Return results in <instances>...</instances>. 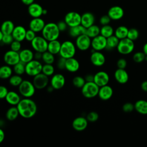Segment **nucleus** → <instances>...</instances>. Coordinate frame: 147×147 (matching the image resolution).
I'll return each mask as SVG.
<instances>
[{
	"label": "nucleus",
	"instance_id": "1",
	"mask_svg": "<svg viewBox=\"0 0 147 147\" xmlns=\"http://www.w3.org/2000/svg\"><path fill=\"white\" fill-rule=\"evenodd\" d=\"M16 106L20 115L25 119L33 117L37 111V105L31 98H23Z\"/></svg>",
	"mask_w": 147,
	"mask_h": 147
},
{
	"label": "nucleus",
	"instance_id": "2",
	"mask_svg": "<svg viewBox=\"0 0 147 147\" xmlns=\"http://www.w3.org/2000/svg\"><path fill=\"white\" fill-rule=\"evenodd\" d=\"M60 34V31L57 27V24L54 22L45 24L42 30L41 31V36L48 41L57 40L59 37Z\"/></svg>",
	"mask_w": 147,
	"mask_h": 147
},
{
	"label": "nucleus",
	"instance_id": "3",
	"mask_svg": "<svg viewBox=\"0 0 147 147\" xmlns=\"http://www.w3.org/2000/svg\"><path fill=\"white\" fill-rule=\"evenodd\" d=\"M76 52V47L75 44L70 40H65L61 44L59 55L60 57L67 59L74 57Z\"/></svg>",
	"mask_w": 147,
	"mask_h": 147
},
{
	"label": "nucleus",
	"instance_id": "4",
	"mask_svg": "<svg viewBox=\"0 0 147 147\" xmlns=\"http://www.w3.org/2000/svg\"><path fill=\"white\" fill-rule=\"evenodd\" d=\"M36 90L33 82L28 80H23L18 87V92L23 98H32L34 95Z\"/></svg>",
	"mask_w": 147,
	"mask_h": 147
},
{
	"label": "nucleus",
	"instance_id": "5",
	"mask_svg": "<svg viewBox=\"0 0 147 147\" xmlns=\"http://www.w3.org/2000/svg\"><path fill=\"white\" fill-rule=\"evenodd\" d=\"M99 89V87L94 82H88L82 87L81 92L84 97L91 99L98 96Z\"/></svg>",
	"mask_w": 147,
	"mask_h": 147
},
{
	"label": "nucleus",
	"instance_id": "6",
	"mask_svg": "<svg viewBox=\"0 0 147 147\" xmlns=\"http://www.w3.org/2000/svg\"><path fill=\"white\" fill-rule=\"evenodd\" d=\"M134 42L127 37L119 40L117 47V51L121 55H129L131 53L134 49Z\"/></svg>",
	"mask_w": 147,
	"mask_h": 147
},
{
	"label": "nucleus",
	"instance_id": "7",
	"mask_svg": "<svg viewBox=\"0 0 147 147\" xmlns=\"http://www.w3.org/2000/svg\"><path fill=\"white\" fill-rule=\"evenodd\" d=\"M42 64L40 60L33 59L25 64V74L31 77L41 73L42 71Z\"/></svg>",
	"mask_w": 147,
	"mask_h": 147
},
{
	"label": "nucleus",
	"instance_id": "8",
	"mask_svg": "<svg viewBox=\"0 0 147 147\" xmlns=\"http://www.w3.org/2000/svg\"><path fill=\"white\" fill-rule=\"evenodd\" d=\"M30 44L34 52L43 53L47 51L48 41L42 36H36Z\"/></svg>",
	"mask_w": 147,
	"mask_h": 147
},
{
	"label": "nucleus",
	"instance_id": "9",
	"mask_svg": "<svg viewBox=\"0 0 147 147\" xmlns=\"http://www.w3.org/2000/svg\"><path fill=\"white\" fill-rule=\"evenodd\" d=\"M75 44L79 50L86 51L91 47V38L86 34H82L76 38Z\"/></svg>",
	"mask_w": 147,
	"mask_h": 147
},
{
	"label": "nucleus",
	"instance_id": "10",
	"mask_svg": "<svg viewBox=\"0 0 147 147\" xmlns=\"http://www.w3.org/2000/svg\"><path fill=\"white\" fill-rule=\"evenodd\" d=\"M49 76L41 72L33 77L32 82L36 89L42 90L47 88L49 83Z\"/></svg>",
	"mask_w": 147,
	"mask_h": 147
},
{
	"label": "nucleus",
	"instance_id": "11",
	"mask_svg": "<svg viewBox=\"0 0 147 147\" xmlns=\"http://www.w3.org/2000/svg\"><path fill=\"white\" fill-rule=\"evenodd\" d=\"M64 21L69 28L81 24V15L76 11H69L64 17Z\"/></svg>",
	"mask_w": 147,
	"mask_h": 147
},
{
	"label": "nucleus",
	"instance_id": "12",
	"mask_svg": "<svg viewBox=\"0 0 147 147\" xmlns=\"http://www.w3.org/2000/svg\"><path fill=\"white\" fill-rule=\"evenodd\" d=\"M3 61L6 64L13 67L20 61L19 52L11 49L6 51L3 55Z\"/></svg>",
	"mask_w": 147,
	"mask_h": 147
},
{
	"label": "nucleus",
	"instance_id": "13",
	"mask_svg": "<svg viewBox=\"0 0 147 147\" xmlns=\"http://www.w3.org/2000/svg\"><path fill=\"white\" fill-rule=\"evenodd\" d=\"M49 83L54 90H60L64 86L65 83V78L61 74H54L50 79Z\"/></svg>",
	"mask_w": 147,
	"mask_h": 147
},
{
	"label": "nucleus",
	"instance_id": "14",
	"mask_svg": "<svg viewBox=\"0 0 147 147\" xmlns=\"http://www.w3.org/2000/svg\"><path fill=\"white\" fill-rule=\"evenodd\" d=\"M90 56V61L92 65L95 67L103 66L106 62V57L101 51H96L92 49Z\"/></svg>",
	"mask_w": 147,
	"mask_h": 147
},
{
	"label": "nucleus",
	"instance_id": "15",
	"mask_svg": "<svg viewBox=\"0 0 147 147\" xmlns=\"http://www.w3.org/2000/svg\"><path fill=\"white\" fill-rule=\"evenodd\" d=\"M107 39L101 34L91 38V48L95 51H101L106 48Z\"/></svg>",
	"mask_w": 147,
	"mask_h": 147
},
{
	"label": "nucleus",
	"instance_id": "16",
	"mask_svg": "<svg viewBox=\"0 0 147 147\" xmlns=\"http://www.w3.org/2000/svg\"><path fill=\"white\" fill-rule=\"evenodd\" d=\"M109 80V75L105 71H100L94 75V82L99 87L108 84Z\"/></svg>",
	"mask_w": 147,
	"mask_h": 147
},
{
	"label": "nucleus",
	"instance_id": "17",
	"mask_svg": "<svg viewBox=\"0 0 147 147\" xmlns=\"http://www.w3.org/2000/svg\"><path fill=\"white\" fill-rule=\"evenodd\" d=\"M88 122V121H87L86 117L80 116L75 118L73 120L72 126L75 130L77 131H82L87 128Z\"/></svg>",
	"mask_w": 147,
	"mask_h": 147
},
{
	"label": "nucleus",
	"instance_id": "18",
	"mask_svg": "<svg viewBox=\"0 0 147 147\" xmlns=\"http://www.w3.org/2000/svg\"><path fill=\"white\" fill-rule=\"evenodd\" d=\"M107 15L111 20H119L124 16V10L123 8L119 6H114L109 9Z\"/></svg>",
	"mask_w": 147,
	"mask_h": 147
},
{
	"label": "nucleus",
	"instance_id": "19",
	"mask_svg": "<svg viewBox=\"0 0 147 147\" xmlns=\"http://www.w3.org/2000/svg\"><path fill=\"white\" fill-rule=\"evenodd\" d=\"M45 25V21L41 17L33 18L29 22V29L34 31V32L39 33L41 32L44 26Z\"/></svg>",
	"mask_w": 147,
	"mask_h": 147
},
{
	"label": "nucleus",
	"instance_id": "20",
	"mask_svg": "<svg viewBox=\"0 0 147 147\" xmlns=\"http://www.w3.org/2000/svg\"><path fill=\"white\" fill-rule=\"evenodd\" d=\"M113 95V90L112 87L108 84L99 87L98 96L102 100H107L110 99Z\"/></svg>",
	"mask_w": 147,
	"mask_h": 147
},
{
	"label": "nucleus",
	"instance_id": "21",
	"mask_svg": "<svg viewBox=\"0 0 147 147\" xmlns=\"http://www.w3.org/2000/svg\"><path fill=\"white\" fill-rule=\"evenodd\" d=\"M43 8L37 3L33 2L28 7V12L32 18L40 17L42 15Z\"/></svg>",
	"mask_w": 147,
	"mask_h": 147
},
{
	"label": "nucleus",
	"instance_id": "22",
	"mask_svg": "<svg viewBox=\"0 0 147 147\" xmlns=\"http://www.w3.org/2000/svg\"><path fill=\"white\" fill-rule=\"evenodd\" d=\"M114 75L115 79L119 84H124L129 80V74L125 69H117L114 72Z\"/></svg>",
	"mask_w": 147,
	"mask_h": 147
},
{
	"label": "nucleus",
	"instance_id": "23",
	"mask_svg": "<svg viewBox=\"0 0 147 147\" xmlns=\"http://www.w3.org/2000/svg\"><path fill=\"white\" fill-rule=\"evenodd\" d=\"M26 32V29L25 28L21 25H17L14 27L11 35L13 36L14 40L22 42L25 40Z\"/></svg>",
	"mask_w": 147,
	"mask_h": 147
},
{
	"label": "nucleus",
	"instance_id": "24",
	"mask_svg": "<svg viewBox=\"0 0 147 147\" xmlns=\"http://www.w3.org/2000/svg\"><path fill=\"white\" fill-rule=\"evenodd\" d=\"M80 68V63L79 61L74 57L66 59L65 69L69 72H76Z\"/></svg>",
	"mask_w": 147,
	"mask_h": 147
},
{
	"label": "nucleus",
	"instance_id": "25",
	"mask_svg": "<svg viewBox=\"0 0 147 147\" xmlns=\"http://www.w3.org/2000/svg\"><path fill=\"white\" fill-rule=\"evenodd\" d=\"M6 102L11 106H17L21 99L19 92L14 91H9L5 99Z\"/></svg>",
	"mask_w": 147,
	"mask_h": 147
},
{
	"label": "nucleus",
	"instance_id": "26",
	"mask_svg": "<svg viewBox=\"0 0 147 147\" xmlns=\"http://www.w3.org/2000/svg\"><path fill=\"white\" fill-rule=\"evenodd\" d=\"M34 53L33 51L28 48L22 49L19 52L20 61L25 64L34 59Z\"/></svg>",
	"mask_w": 147,
	"mask_h": 147
},
{
	"label": "nucleus",
	"instance_id": "27",
	"mask_svg": "<svg viewBox=\"0 0 147 147\" xmlns=\"http://www.w3.org/2000/svg\"><path fill=\"white\" fill-rule=\"evenodd\" d=\"M95 16L90 12H86L81 15V25L87 28L94 24Z\"/></svg>",
	"mask_w": 147,
	"mask_h": 147
},
{
	"label": "nucleus",
	"instance_id": "28",
	"mask_svg": "<svg viewBox=\"0 0 147 147\" xmlns=\"http://www.w3.org/2000/svg\"><path fill=\"white\" fill-rule=\"evenodd\" d=\"M86 28L80 24L75 26L69 28L68 30V34L71 37L76 38V37L82 34H86Z\"/></svg>",
	"mask_w": 147,
	"mask_h": 147
},
{
	"label": "nucleus",
	"instance_id": "29",
	"mask_svg": "<svg viewBox=\"0 0 147 147\" xmlns=\"http://www.w3.org/2000/svg\"><path fill=\"white\" fill-rule=\"evenodd\" d=\"M134 105V110L140 114H147V100L144 99L138 100Z\"/></svg>",
	"mask_w": 147,
	"mask_h": 147
},
{
	"label": "nucleus",
	"instance_id": "30",
	"mask_svg": "<svg viewBox=\"0 0 147 147\" xmlns=\"http://www.w3.org/2000/svg\"><path fill=\"white\" fill-rule=\"evenodd\" d=\"M61 44V43L58 40V39L48 41L47 51L54 55H57L59 53Z\"/></svg>",
	"mask_w": 147,
	"mask_h": 147
},
{
	"label": "nucleus",
	"instance_id": "31",
	"mask_svg": "<svg viewBox=\"0 0 147 147\" xmlns=\"http://www.w3.org/2000/svg\"><path fill=\"white\" fill-rule=\"evenodd\" d=\"M13 68L9 65H3L0 67V79L5 80L9 79L13 75Z\"/></svg>",
	"mask_w": 147,
	"mask_h": 147
},
{
	"label": "nucleus",
	"instance_id": "32",
	"mask_svg": "<svg viewBox=\"0 0 147 147\" xmlns=\"http://www.w3.org/2000/svg\"><path fill=\"white\" fill-rule=\"evenodd\" d=\"M14 27V24L11 21L6 20L2 23L0 29L3 34H10L12 33Z\"/></svg>",
	"mask_w": 147,
	"mask_h": 147
},
{
	"label": "nucleus",
	"instance_id": "33",
	"mask_svg": "<svg viewBox=\"0 0 147 147\" xmlns=\"http://www.w3.org/2000/svg\"><path fill=\"white\" fill-rule=\"evenodd\" d=\"M19 115V111L16 106H12L9 108L5 114L6 118L10 121H13L16 120Z\"/></svg>",
	"mask_w": 147,
	"mask_h": 147
},
{
	"label": "nucleus",
	"instance_id": "34",
	"mask_svg": "<svg viewBox=\"0 0 147 147\" xmlns=\"http://www.w3.org/2000/svg\"><path fill=\"white\" fill-rule=\"evenodd\" d=\"M129 29L123 25L119 26L116 28L114 32V35L119 39L121 40L127 37Z\"/></svg>",
	"mask_w": 147,
	"mask_h": 147
},
{
	"label": "nucleus",
	"instance_id": "35",
	"mask_svg": "<svg viewBox=\"0 0 147 147\" xmlns=\"http://www.w3.org/2000/svg\"><path fill=\"white\" fill-rule=\"evenodd\" d=\"M106 49L107 50H112L114 48H117L118 44L119 43V40L115 36L112 35L110 37L106 38Z\"/></svg>",
	"mask_w": 147,
	"mask_h": 147
},
{
	"label": "nucleus",
	"instance_id": "36",
	"mask_svg": "<svg viewBox=\"0 0 147 147\" xmlns=\"http://www.w3.org/2000/svg\"><path fill=\"white\" fill-rule=\"evenodd\" d=\"M100 28H99L98 25L94 24L86 28V34L91 38H92L100 34Z\"/></svg>",
	"mask_w": 147,
	"mask_h": 147
},
{
	"label": "nucleus",
	"instance_id": "37",
	"mask_svg": "<svg viewBox=\"0 0 147 147\" xmlns=\"http://www.w3.org/2000/svg\"><path fill=\"white\" fill-rule=\"evenodd\" d=\"M114 33V29L111 26H110L109 24V25H103L100 28V34L105 37V38H108L110 37L111 36L113 35Z\"/></svg>",
	"mask_w": 147,
	"mask_h": 147
},
{
	"label": "nucleus",
	"instance_id": "38",
	"mask_svg": "<svg viewBox=\"0 0 147 147\" xmlns=\"http://www.w3.org/2000/svg\"><path fill=\"white\" fill-rule=\"evenodd\" d=\"M41 60L44 64H53L55 61V57L53 54L47 51L42 53Z\"/></svg>",
	"mask_w": 147,
	"mask_h": 147
},
{
	"label": "nucleus",
	"instance_id": "39",
	"mask_svg": "<svg viewBox=\"0 0 147 147\" xmlns=\"http://www.w3.org/2000/svg\"><path fill=\"white\" fill-rule=\"evenodd\" d=\"M25 64L23 62L20 61L16 64L13 66V72L15 74L22 75L25 74Z\"/></svg>",
	"mask_w": 147,
	"mask_h": 147
},
{
	"label": "nucleus",
	"instance_id": "40",
	"mask_svg": "<svg viewBox=\"0 0 147 147\" xmlns=\"http://www.w3.org/2000/svg\"><path fill=\"white\" fill-rule=\"evenodd\" d=\"M23 81V79L21 75L14 74L12 75L9 79L10 85L13 87H18Z\"/></svg>",
	"mask_w": 147,
	"mask_h": 147
},
{
	"label": "nucleus",
	"instance_id": "41",
	"mask_svg": "<svg viewBox=\"0 0 147 147\" xmlns=\"http://www.w3.org/2000/svg\"><path fill=\"white\" fill-rule=\"evenodd\" d=\"M55 67L51 64H44L42 65L41 72L48 76H52L55 74Z\"/></svg>",
	"mask_w": 147,
	"mask_h": 147
},
{
	"label": "nucleus",
	"instance_id": "42",
	"mask_svg": "<svg viewBox=\"0 0 147 147\" xmlns=\"http://www.w3.org/2000/svg\"><path fill=\"white\" fill-rule=\"evenodd\" d=\"M84 78L80 76H76L72 79V84L74 87L78 88H82L86 83Z\"/></svg>",
	"mask_w": 147,
	"mask_h": 147
},
{
	"label": "nucleus",
	"instance_id": "43",
	"mask_svg": "<svg viewBox=\"0 0 147 147\" xmlns=\"http://www.w3.org/2000/svg\"><path fill=\"white\" fill-rule=\"evenodd\" d=\"M139 31L136 28H130L128 30L127 37L130 40L134 41L139 37Z\"/></svg>",
	"mask_w": 147,
	"mask_h": 147
},
{
	"label": "nucleus",
	"instance_id": "44",
	"mask_svg": "<svg viewBox=\"0 0 147 147\" xmlns=\"http://www.w3.org/2000/svg\"><path fill=\"white\" fill-rule=\"evenodd\" d=\"M145 55L143 52H137L133 56V60L137 63H140L145 61Z\"/></svg>",
	"mask_w": 147,
	"mask_h": 147
},
{
	"label": "nucleus",
	"instance_id": "45",
	"mask_svg": "<svg viewBox=\"0 0 147 147\" xmlns=\"http://www.w3.org/2000/svg\"><path fill=\"white\" fill-rule=\"evenodd\" d=\"M10 49L16 52H19L22 49L21 42L17 40H14L10 45Z\"/></svg>",
	"mask_w": 147,
	"mask_h": 147
},
{
	"label": "nucleus",
	"instance_id": "46",
	"mask_svg": "<svg viewBox=\"0 0 147 147\" xmlns=\"http://www.w3.org/2000/svg\"><path fill=\"white\" fill-rule=\"evenodd\" d=\"M86 118L88 122H95L98 121L99 118V114L95 111H91L87 114Z\"/></svg>",
	"mask_w": 147,
	"mask_h": 147
},
{
	"label": "nucleus",
	"instance_id": "47",
	"mask_svg": "<svg viewBox=\"0 0 147 147\" xmlns=\"http://www.w3.org/2000/svg\"><path fill=\"white\" fill-rule=\"evenodd\" d=\"M122 109L125 113H131L134 110V105L130 102H126L123 105Z\"/></svg>",
	"mask_w": 147,
	"mask_h": 147
},
{
	"label": "nucleus",
	"instance_id": "48",
	"mask_svg": "<svg viewBox=\"0 0 147 147\" xmlns=\"http://www.w3.org/2000/svg\"><path fill=\"white\" fill-rule=\"evenodd\" d=\"M14 38L11 34H3L1 42L5 45H10V44L14 41Z\"/></svg>",
	"mask_w": 147,
	"mask_h": 147
},
{
	"label": "nucleus",
	"instance_id": "49",
	"mask_svg": "<svg viewBox=\"0 0 147 147\" xmlns=\"http://www.w3.org/2000/svg\"><path fill=\"white\" fill-rule=\"evenodd\" d=\"M36 33L33 31L32 30L29 29L26 30V34H25V40L28 42H31L36 36Z\"/></svg>",
	"mask_w": 147,
	"mask_h": 147
},
{
	"label": "nucleus",
	"instance_id": "50",
	"mask_svg": "<svg viewBox=\"0 0 147 147\" xmlns=\"http://www.w3.org/2000/svg\"><path fill=\"white\" fill-rule=\"evenodd\" d=\"M65 61H66V59L60 57V58L58 59L57 63H56V66H57V68L60 70L65 69Z\"/></svg>",
	"mask_w": 147,
	"mask_h": 147
},
{
	"label": "nucleus",
	"instance_id": "51",
	"mask_svg": "<svg viewBox=\"0 0 147 147\" xmlns=\"http://www.w3.org/2000/svg\"><path fill=\"white\" fill-rule=\"evenodd\" d=\"M111 18L110 17L106 14V15H103L102 16L100 19H99V22L100 24L103 26V25H109L111 21Z\"/></svg>",
	"mask_w": 147,
	"mask_h": 147
},
{
	"label": "nucleus",
	"instance_id": "52",
	"mask_svg": "<svg viewBox=\"0 0 147 147\" xmlns=\"http://www.w3.org/2000/svg\"><path fill=\"white\" fill-rule=\"evenodd\" d=\"M8 92L9 90L6 86L0 85V99H5Z\"/></svg>",
	"mask_w": 147,
	"mask_h": 147
},
{
	"label": "nucleus",
	"instance_id": "53",
	"mask_svg": "<svg viewBox=\"0 0 147 147\" xmlns=\"http://www.w3.org/2000/svg\"><path fill=\"white\" fill-rule=\"evenodd\" d=\"M117 66L118 68L125 69L127 66V61L124 58H120L117 61Z\"/></svg>",
	"mask_w": 147,
	"mask_h": 147
},
{
	"label": "nucleus",
	"instance_id": "54",
	"mask_svg": "<svg viewBox=\"0 0 147 147\" xmlns=\"http://www.w3.org/2000/svg\"><path fill=\"white\" fill-rule=\"evenodd\" d=\"M57 27L59 29V30L61 32H64L67 30V28L68 27L67 24H66V22L64 21H60L57 23Z\"/></svg>",
	"mask_w": 147,
	"mask_h": 147
},
{
	"label": "nucleus",
	"instance_id": "55",
	"mask_svg": "<svg viewBox=\"0 0 147 147\" xmlns=\"http://www.w3.org/2000/svg\"><path fill=\"white\" fill-rule=\"evenodd\" d=\"M84 79L86 82H94V75L91 74H87L84 76Z\"/></svg>",
	"mask_w": 147,
	"mask_h": 147
},
{
	"label": "nucleus",
	"instance_id": "56",
	"mask_svg": "<svg viewBox=\"0 0 147 147\" xmlns=\"http://www.w3.org/2000/svg\"><path fill=\"white\" fill-rule=\"evenodd\" d=\"M141 88L144 92H147V80H145L141 83Z\"/></svg>",
	"mask_w": 147,
	"mask_h": 147
},
{
	"label": "nucleus",
	"instance_id": "57",
	"mask_svg": "<svg viewBox=\"0 0 147 147\" xmlns=\"http://www.w3.org/2000/svg\"><path fill=\"white\" fill-rule=\"evenodd\" d=\"M42 53L41 52H35L34 55V59L37 60H40L42 59Z\"/></svg>",
	"mask_w": 147,
	"mask_h": 147
},
{
	"label": "nucleus",
	"instance_id": "58",
	"mask_svg": "<svg viewBox=\"0 0 147 147\" xmlns=\"http://www.w3.org/2000/svg\"><path fill=\"white\" fill-rule=\"evenodd\" d=\"M5 137V134L3 130L0 127V144L3 142Z\"/></svg>",
	"mask_w": 147,
	"mask_h": 147
},
{
	"label": "nucleus",
	"instance_id": "59",
	"mask_svg": "<svg viewBox=\"0 0 147 147\" xmlns=\"http://www.w3.org/2000/svg\"><path fill=\"white\" fill-rule=\"evenodd\" d=\"M21 1L24 4L26 5H28V6L32 4L34 1V0H21Z\"/></svg>",
	"mask_w": 147,
	"mask_h": 147
},
{
	"label": "nucleus",
	"instance_id": "60",
	"mask_svg": "<svg viewBox=\"0 0 147 147\" xmlns=\"http://www.w3.org/2000/svg\"><path fill=\"white\" fill-rule=\"evenodd\" d=\"M142 52L145 53V55H147V42H146L142 48Z\"/></svg>",
	"mask_w": 147,
	"mask_h": 147
},
{
	"label": "nucleus",
	"instance_id": "61",
	"mask_svg": "<svg viewBox=\"0 0 147 147\" xmlns=\"http://www.w3.org/2000/svg\"><path fill=\"white\" fill-rule=\"evenodd\" d=\"M47 91L48 92H52L53 91V90H54V88L50 85V86H48L47 87Z\"/></svg>",
	"mask_w": 147,
	"mask_h": 147
},
{
	"label": "nucleus",
	"instance_id": "62",
	"mask_svg": "<svg viewBox=\"0 0 147 147\" xmlns=\"http://www.w3.org/2000/svg\"><path fill=\"white\" fill-rule=\"evenodd\" d=\"M3 36V33L2 32V31L1 30V29H0V42H1V41H2V39Z\"/></svg>",
	"mask_w": 147,
	"mask_h": 147
},
{
	"label": "nucleus",
	"instance_id": "63",
	"mask_svg": "<svg viewBox=\"0 0 147 147\" xmlns=\"http://www.w3.org/2000/svg\"><path fill=\"white\" fill-rule=\"evenodd\" d=\"M48 11H47V10L45 9H43V10H42V15H46L47 14Z\"/></svg>",
	"mask_w": 147,
	"mask_h": 147
},
{
	"label": "nucleus",
	"instance_id": "64",
	"mask_svg": "<svg viewBox=\"0 0 147 147\" xmlns=\"http://www.w3.org/2000/svg\"><path fill=\"white\" fill-rule=\"evenodd\" d=\"M145 61H147V55L145 56Z\"/></svg>",
	"mask_w": 147,
	"mask_h": 147
}]
</instances>
